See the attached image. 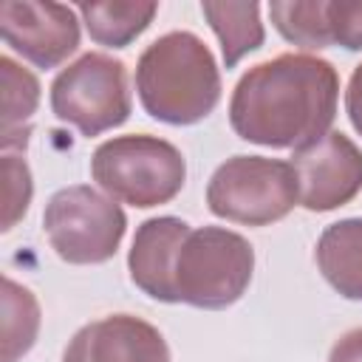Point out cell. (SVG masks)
Here are the masks:
<instances>
[{
  "instance_id": "9a60e30c",
  "label": "cell",
  "mask_w": 362,
  "mask_h": 362,
  "mask_svg": "<svg viewBox=\"0 0 362 362\" xmlns=\"http://www.w3.org/2000/svg\"><path fill=\"white\" fill-rule=\"evenodd\" d=\"M0 88H3V150L25 147L31 133V116L40 105V79L17 65L11 57H0Z\"/></svg>"
},
{
  "instance_id": "ac0fdd59",
  "label": "cell",
  "mask_w": 362,
  "mask_h": 362,
  "mask_svg": "<svg viewBox=\"0 0 362 362\" xmlns=\"http://www.w3.org/2000/svg\"><path fill=\"white\" fill-rule=\"evenodd\" d=\"M3 178H6V215H3V229L8 232L31 204V170L23 158L17 156H3Z\"/></svg>"
},
{
  "instance_id": "30bf717a",
  "label": "cell",
  "mask_w": 362,
  "mask_h": 362,
  "mask_svg": "<svg viewBox=\"0 0 362 362\" xmlns=\"http://www.w3.org/2000/svg\"><path fill=\"white\" fill-rule=\"evenodd\" d=\"M62 362H170V348L141 317L110 314L82 325L68 339Z\"/></svg>"
},
{
  "instance_id": "2e32d148",
  "label": "cell",
  "mask_w": 362,
  "mask_h": 362,
  "mask_svg": "<svg viewBox=\"0 0 362 362\" xmlns=\"http://www.w3.org/2000/svg\"><path fill=\"white\" fill-rule=\"evenodd\" d=\"M269 17L280 37L297 48L320 51L334 45L328 25V0H274Z\"/></svg>"
},
{
  "instance_id": "8992f818",
  "label": "cell",
  "mask_w": 362,
  "mask_h": 362,
  "mask_svg": "<svg viewBox=\"0 0 362 362\" xmlns=\"http://www.w3.org/2000/svg\"><path fill=\"white\" fill-rule=\"evenodd\" d=\"M51 110L88 139L124 124L133 110L124 62L99 51L82 54L54 76Z\"/></svg>"
},
{
  "instance_id": "44dd1931",
  "label": "cell",
  "mask_w": 362,
  "mask_h": 362,
  "mask_svg": "<svg viewBox=\"0 0 362 362\" xmlns=\"http://www.w3.org/2000/svg\"><path fill=\"white\" fill-rule=\"evenodd\" d=\"M345 113L354 124V130L362 136V62L354 68L348 88H345Z\"/></svg>"
},
{
  "instance_id": "5bb4252c",
  "label": "cell",
  "mask_w": 362,
  "mask_h": 362,
  "mask_svg": "<svg viewBox=\"0 0 362 362\" xmlns=\"http://www.w3.org/2000/svg\"><path fill=\"white\" fill-rule=\"evenodd\" d=\"M201 11L215 31L223 54V65L235 68L246 54L257 51L266 40L257 3H201Z\"/></svg>"
},
{
  "instance_id": "9c48e42d",
  "label": "cell",
  "mask_w": 362,
  "mask_h": 362,
  "mask_svg": "<svg viewBox=\"0 0 362 362\" xmlns=\"http://www.w3.org/2000/svg\"><path fill=\"white\" fill-rule=\"evenodd\" d=\"M3 42L37 68H57L79 48V20L71 6L48 0H6L0 6Z\"/></svg>"
},
{
  "instance_id": "52a82bcc",
  "label": "cell",
  "mask_w": 362,
  "mask_h": 362,
  "mask_svg": "<svg viewBox=\"0 0 362 362\" xmlns=\"http://www.w3.org/2000/svg\"><path fill=\"white\" fill-rule=\"evenodd\" d=\"M51 249L74 266H96L116 255L127 218L119 201L88 184L54 192L42 212Z\"/></svg>"
},
{
  "instance_id": "8fae6325",
  "label": "cell",
  "mask_w": 362,
  "mask_h": 362,
  "mask_svg": "<svg viewBox=\"0 0 362 362\" xmlns=\"http://www.w3.org/2000/svg\"><path fill=\"white\" fill-rule=\"evenodd\" d=\"M187 232L189 223L175 215L147 218L144 223H139L130 243L127 269L136 288H141L147 297L173 303V260Z\"/></svg>"
},
{
  "instance_id": "ba28073f",
  "label": "cell",
  "mask_w": 362,
  "mask_h": 362,
  "mask_svg": "<svg viewBox=\"0 0 362 362\" xmlns=\"http://www.w3.org/2000/svg\"><path fill=\"white\" fill-rule=\"evenodd\" d=\"M291 167L297 173L300 206L308 212H331L362 192V150L339 130L297 147Z\"/></svg>"
},
{
  "instance_id": "7c38bea8",
  "label": "cell",
  "mask_w": 362,
  "mask_h": 362,
  "mask_svg": "<svg viewBox=\"0 0 362 362\" xmlns=\"http://www.w3.org/2000/svg\"><path fill=\"white\" fill-rule=\"evenodd\" d=\"M314 257L337 294L362 303V218H345L325 226Z\"/></svg>"
},
{
  "instance_id": "4fadbf2b",
  "label": "cell",
  "mask_w": 362,
  "mask_h": 362,
  "mask_svg": "<svg viewBox=\"0 0 362 362\" xmlns=\"http://www.w3.org/2000/svg\"><path fill=\"white\" fill-rule=\"evenodd\" d=\"M158 3L153 0H105V3H79L82 23L96 45L124 48L130 45L156 17Z\"/></svg>"
},
{
  "instance_id": "ffe728a7",
  "label": "cell",
  "mask_w": 362,
  "mask_h": 362,
  "mask_svg": "<svg viewBox=\"0 0 362 362\" xmlns=\"http://www.w3.org/2000/svg\"><path fill=\"white\" fill-rule=\"evenodd\" d=\"M328 362H362V328L345 331L328 354Z\"/></svg>"
},
{
  "instance_id": "e0dca14e",
  "label": "cell",
  "mask_w": 362,
  "mask_h": 362,
  "mask_svg": "<svg viewBox=\"0 0 362 362\" xmlns=\"http://www.w3.org/2000/svg\"><path fill=\"white\" fill-rule=\"evenodd\" d=\"M40 320V303L31 288L3 277V362H17L34 348Z\"/></svg>"
},
{
  "instance_id": "3957f363",
  "label": "cell",
  "mask_w": 362,
  "mask_h": 362,
  "mask_svg": "<svg viewBox=\"0 0 362 362\" xmlns=\"http://www.w3.org/2000/svg\"><path fill=\"white\" fill-rule=\"evenodd\" d=\"M252 272L255 249L243 235L223 226H189L173 260V303L226 308L246 294Z\"/></svg>"
},
{
  "instance_id": "d6986e66",
  "label": "cell",
  "mask_w": 362,
  "mask_h": 362,
  "mask_svg": "<svg viewBox=\"0 0 362 362\" xmlns=\"http://www.w3.org/2000/svg\"><path fill=\"white\" fill-rule=\"evenodd\" d=\"M331 40L348 51H362V0H328Z\"/></svg>"
},
{
  "instance_id": "5b68a950",
  "label": "cell",
  "mask_w": 362,
  "mask_h": 362,
  "mask_svg": "<svg viewBox=\"0 0 362 362\" xmlns=\"http://www.w3.org/2000/svg\"><path fill=\"white\" fill-rule=\"evenodd\" d=\"M300 204L297 173L291 161L266 156H232L206 184V206L215 218L269 226Z\"/></svg>"
},
{
  "instance_id": "277c9868",
  "label": "cell",
  "mask_w": 362,
  "mask_h": 362,
  "mask_svg": "<svg viewBox=\"0 0 362 362\" xmlns=\"http://www.w3.org/2000/svg\"><path fill=\"white\" fill-rule=\"evenodd\" d=\"M90 178L122 204L150 209L170 204L184 181L187 161L175 144L147 133L113 136L90 156Z\"/></svg>"
},
{
  "instance_id": "6da1fadb",
  "label": "cell",
  "mask_w": 362,
  "mask_h": 362,
  "mask_svg": "<svg viewBox=\"0 0 362 362\" xmlns=\"http://www.w3.org/2000/svg\"><path fill=\"white\" fill-rule=\"evenodd\" d=\"M337 68L314 54H280L249 68L229 99L232 130L272 150L303 147L337 119Z\"/></svg>"
},
{
  "instance_id": "7a4b0ae2",
  "label": "cell",
  "mask_w": 362,
  "mask_h": 362,
  "mask_svg": "<svg viewBox=\"0 0 362 362\" xmlns=\"http://www.w3.org/2000/svg\"><path fill=\"white\" fill-rule=\"evenodd\" d=\"M141 107L164 124H195L221 102V71L201 37L170 31L150 42L136 65Z\"/></svg>"
}]
</instances>
